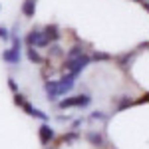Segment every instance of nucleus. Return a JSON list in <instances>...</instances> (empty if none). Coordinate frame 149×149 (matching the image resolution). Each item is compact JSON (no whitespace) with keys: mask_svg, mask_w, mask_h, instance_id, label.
<instances>
[{"mask_svg":"<svg viewBox=\"0 0 149 149\" xmlns=\"http://www.w3.org/2000/svg\"><path fill=\"white\" fill-rule=\"evenodd\" d=\"M92 60L93 62H109V60H113V56L111 54H107V52H93L92 54Z\"/></svg>","mask_w":149,"mask_h":149,"instance_id":"17","label":"nucleus"},{"mask_svg":"<svg viewBox=\"0 0 149 149\" xmlns=\"http://www.w3.org/2000/svg\"><path fill=\"white\" fill-rule=\"evenodd\" d=\"M26 56H28V60H30L32 64H38V66H42V64H44V58L38 54V50H36V48H26Z\"/></svg>","mask_w":149,"mask_h":149,"instance_id":"14","label":"nucleus"},{"mask_svg":"<svg viewBox=\"0 0 149 149\" xmlns=\"http://www.w3.org/2000/svg\"><path fill=\"white\" fill-rule=\"evenodd\" d=\"M90 103H92V95L90 93H78V95L62 97L56 105L60 109H74V107H88Z\"/></svg>","mask_w":149,"mask_h":149,"instance_id":"2","label":"nucleus"},{"mask_svg":"<svg viewBox=\"0 0 149 149\" xmlns=\"http://www.w3.org/2000/svg\"><path fill=\"white\" fill-rule=\"evenodd\" d=\"M20 10H22V14L26 16V18H34V14H36V0H24Z\"/></svg>","mask_w":149,"mask_h":149,"instance_id":"12","label":"nucleus"},{"mask_svg":"<svg viewBox=\"0 0 149 149\" xmlns=\"http://www.w3.org/2000/svg\"><path fill=\"white\" fill-rule=\"evenodd\" d=\"M139 103H149V93H145L143 97H139V100H135V105H139Z\"/></svg>","mask_w":149,"mask_h":149,"instance_id":"25","label":"nucleus"},{"mask_svg":"<svg viewBox=\"0 0 149 149\" xmlns=\"http://www.w3.org/2000/svg\"><path fill=\"white\" fill-rule=\"evenodd\" d=\"M8 88H10L12 93H18V86H16V80L12 76H8Z\"/></svg>","mask_w":149,"mask_h":149,"instance_id":"23","label":"nucleus"},{"mask_svg":"<svg viewBox=\"0 0 149 149\" xmlns=\"http://www.w3.org/2000/svg\"><path fill=\"white\" fill-rule=\"evenodd\" d=\"M10 36H12V32L6 26H0V40L2 42H10Z\"/></svg>","mask_w":149,"mask_h":149,"instance_id":"20","label":"nucleus"},{"mask_svg":"<svg viewBox=\"0 0 149 149\" xmlns=\"http://www.w3.org/2000/svg\"><path fill=\"white\" fill-rule=\"evenodd\" d=\"M81 135H80V131H76V129H70L68 133H64V135H62V137H58L56 141V145H60V143H74V141H78V139H80Z\"/></svg>","mask_w":149,"mask_h":149,"instance_id":"11","label":"nucleus"},{"mask_svg":"<svg viewBox=\"0 0 149 149\" xmlns=\"http://www.w3.org/2000/svg\"><path fill=\"white\" fill-rule=\"evenodd\" d=\"M141 6H143V8L149 12V0H141Z\"/></svg>","mask_w":149,"mask_h":149,"instance_id":"27","label":"nucleus"},{"mask_svg":"<svg viewBox=\"0 0 149 149\" xmlns=\"http://www.w3.org/2000/svg\"><path fill=\"white\" fill-rule=\"evenodd\" d=\"M133 2H141V0H133Z\"/></svg>","mask_w":149,"mask_h":149,"instance_id":"28","label":"nucleus"},{"mask_svg":"<svg viewBox=\"0 0 149 149\" xmlns=\"http://www.w3.org/2000/svg\"><path fill=\"white\" fill-rule=\"evenodd\" d=\"M58 121H62V123L64 121H70V115H58Z\"/></svg>","mask_w":149,"mask_h":149,"instance_id":"26","label":"nucleus"},{"mask_svg":"<svg viewBox=\"0 0 149 149\" xmlns=\"http://www.w3.org/2000/svg\"><path fill=\"white\" fill-rule=\"evenodd\" d=\"M76 80H78L76 74H64V76L58 80V81H60V92H62V95H66V93H70L72 90H74Z\"/></svg>","mask_w":149,"mask_h":149,"instance_id":"7","label":"nucleus"},{"mask_svg":"<svg viewBox=\"0 0 149 149\" xmlns=\"http://www.w3.org/2000/svg\"><path fill=\"white\" fill-rule=\"evenodd\" d=\"M24 42H26L28 48H50L52 46V42H50L46 38V34H44V28H32V30L26 34Z\"/></svg>","mask_w":149,"mask_h":149,"instance_id":"3","label":"nucleus"},{"mask_svg":"<svg viewBox=\"0 0 149 149\" xmlns=\"http://www.w3.org/2000/svg\"><path fill=\"white\" fill-rule=\"evenodd\" d=\"M44 34H46V38L52 42V44H56V42L62 40L64 32L60 30V26H58V24H48V26H44Z\"/></svg>","mask_w":149,"mask_h":149,"instance_id":"9","label":"nucleus"},{"mask_svg":"<svg viewBox=\"0 0 149 149\" xmlns=\"http://www.w3.org/2000/svg\"><path fill=\"white\" fill-rule=\"evenodd\" d=\"M38 139H40V143H42L44 147H48L50 143H54V141L58 139L54 127H50L46 121H42V125L38 127Z\"/></svg>","mask_w":149,"mask_h":149,"instance_id":"4","label":"nucleus"},{"mask_svg":"<svg viewBox=\"0 0 149 149\" xmlns=\"http://www.w3.org/2000/svg\"><path fill=\"white\" fill-rule=\"evenodd\" d=\"M44 92L48 95V102L58 103L60 97H62V92H60V81L58 80H46L44 81Z\"/></svg>","mask_w":149,"mask_h":149,"instance_id":"5","label":"nucleus"},{"mask_svg":"<svg viewBox=\"0 0 149 149\" xmlns=\"http://www.w3.org/2000/svg\"><path fill=\"white\" fill-rule=\"evenodd\" d=\"M20 58H22V50H14V48H8L2 52V60L10 66H18L20 64Z\"/></svg>","mask_w":149,"mask_h":149,"instance_id":"10","label":"nucleus"},{"mask_svg":"<svg viewBox=\"0 0 149 149\" xmlns=\"http://www.w3.org/2000/svg\"><path fill=\"white\" fill-rule=\"evenodd\" d=\"M90 119H92V121H107V119H109V113H103V111H92V113H90Z\"/></svg>","mask_w":149,"mask_h":149,"instance_id":"18","label":"nucleus"},{"mask_svg":"<svg viewBox=\"0 0 149 149\" xmlns=\"http://www.w3.org/2000/svg\"><path fill=\"white\" fill-rule=\"evenodd\" d=\"M10 42H12V48H14V50H22V38H20L18 34H12Z\"/></svg>","mask_w":149,"mask_h":149,"instance_id":"19","label":"nucleus"},{"mask_svg":"<svg viewBox=\"0 0 149 149\" xmlns=\"http://www.w3.org/2000/svg\"><path fill=\"white\" fill-rule=\"evenodd\" d=\"M84 121H86L84 117H76V119L72 121V127H70V129H76V131H78V129H80V127L84 125Z\"/></svg>","mask_w":149,"mask_h":149,"instance_id":"22","label":"nucleus"},{"mask_svg":"<svg viewBox=\"0 0 149 149\" xmlns=\"http://www.w3.org/2000/svg\"><path fill=\"white\" fill-rule=\"evenodd\" d=\"M48 56H50V58H64V56H66V50L56 42V44H52V46L48 48Z\"/></svg>","mask_w":149,"mask_h":149,"instance_id":"16","label":"nucleus"},{"mask_svg":"<svg viewBox=\"0 0 149 149\" xmlns=\"http://www.w3.org/2000/svg\"><path fill=\"white\" fill-rule=\"evenodd\" d=\"M22 109H24V111H26L28 115H30V117H32V113H34V109H36V107H34V105H32L30 102H26V103L22 105Z\"/></svg>","mask_w":149,"mask_h":149,"instance_id":"24","label":"nucleus"},{"mask_svg":"<svg viewBox=\"0 0 149 149\" xmlns=\"http://www.w3.org/2000/svg\"><path fill=\"white\" fill-rule=\"evenodd\" d=\"M81 54H86V48L84 44H74V46L68 48V52H66V58H78Z\"/></svg>","mask_w":149,"mask_h":149,"instance_id":"15","label":"nucleus"},{"mask_svg":"<svg viewBox=\"0 0 149 149\" xmlns=\"http://www.w3.org/2000/svg\"><path fill=\"white\" fill-rule=\"evenodd\" d=\"M92 62H93V60H92L90 54H81V56H78V58H66L62 68H64L66 74H76V76H80V74L88 68Z\"/></svg>","mask_w":149,"mask_h":149,"instance_id":"1","label":"nucleus"},{"mask_svg":"<svg viewBox=\"0 0 149 149\" xmlns=\"http://www.w3.org/2000/svg\"><path fill=\"white\" fill-rule=\"evenodd\" d=\"M86 141H90L93 147H97V149H109L107 147V139H105V135H103L102 131H88L86 133Z\"/></svg>","mask_w":149,"mask_h":149,"instance_id":"6","label":"nucleus"},{"mask_svg":"<svg viewBox=\"0 0 149 149\" xmlns=\"http://www.w3.org/2000/svg\"><path fill=\"white\" fill-rule=\"evenodd\" d=\"M26 102H28V100H26V97H24V95H22L20 92H18V93H14V103H16L18 107H22V105H24Z\"/></svg>","mask_w":149,"mask_h":149,"instance_id":"21","label":"nucleus"},{"mask_svg":"<svg viewBox=\"0 0 149 149\" xmlns=\"http://www.w3.org/2000/svg\"><path fill=\"white\" fill-rule=\"evenodd\" d=\"M131 105H135V100H131V97L123 95V97H119V100H117V103H115V111H113V113H117V111H123V109L131 107Z\"/></svg>","mask_w":149,"mask_h":149,"instance_id":"13","label":"nucleus"},{"mask_svg":"<svg viewBox=\"0 0 149 149\" xmlns=\"http://www.w3.org/2000/svg\"><path fill=\"white\" fill-rule=\"evenodd\" d=\"M139 54V50H131V52H123V54H119V56H115V62H117V66L121 70H127L131 66V62H133V58Z\"/></svg>","mask_w":149,"mask_h":149,"instance_id":"8","label":"nucleus"}]
</instances>
